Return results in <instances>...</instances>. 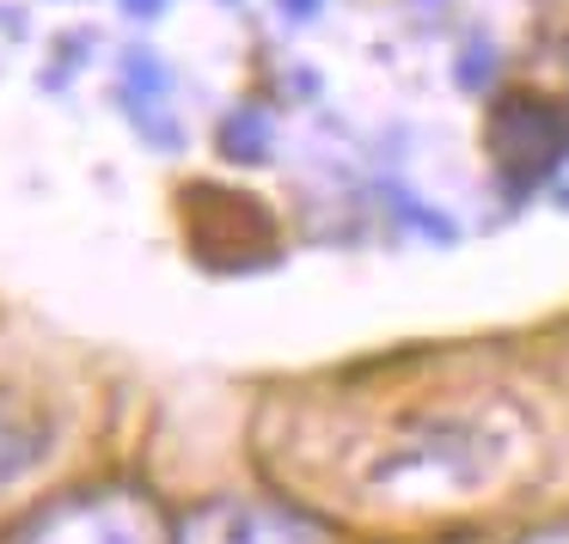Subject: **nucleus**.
I'll use <instances>...</instances> for the list:
<instances>
[{"label": "nucleus", "mask_w": 569, "mask_h": 544, "mask_svg": "<svg viewBox=\"0 0 569 544\" xmlns=\"http://www.w3.org/2000/svg\"><path fill=\"white\" fill-rule=\"evenodd\" d=\"M508 453H515V434H508V416H483V410H466V416H429L417 429H405L380 459H373L368 483L386 495H417V502H441V495H471L483 483L502 477Z\"/></svg>", "instance_id": "1"}, {"label": "nucleus", "mask_w": 569, "mask_h": 544, "mask_svg": "<svg viewBox=\"0 0 569 544\" xmlns=\"http://www.w3.org/2000/svg\"><path fill=\"white\" fill-rule=\"evenodd\" d=\"M490 135H496V160H502L515 190L551 178L569 160V111L551 99H502Z\"/></svg>", "instance_id": "2"}, {"label": "nucleus", "mask_w": 569, "mask_h": 544, "mask_svg": "<svg viewBox=\"0 0 569 544\" xmlns=\"http://www.w3.org/2000/svg\"><path fill=\"white\" fill-rule=\"evenodd\" d=\"M43 459H50V429H43L19 397L0 392V490L26 483Z\"/></svg>", "instance_id": "3"}, {"label": "nucleus", "mask_w": 569, "mask_h": 544, "mask_svg": "<svg viewBox=\"0 0 569 544\" xmlns=\"http://www.w3.org/2000/svg\"><path fill=\"white\" fill-rule=\"evenodd\" d=\"M26 544H141V538H136L129 520L104 514V507H62V514H50Z\"/></svg>", "instance_id": "4"}, {"label": "nucleus", "mask_w": 569, "mask_h": 544, "mask_svg": "<svg viewBox=\"0 0 569 544\" xmlns=\"http://www.w3.org/2000/svg\"><path fill=\"white\" fill-rule=\"evenodd\" d=\"M307 526L288 514H263V507H221L214 514V538L209 544H300Z\"/></svg>", "instance_id": "5"}, {"label": "nucleus", "mask_w": 569, "mask_h": 544, "mask_svg": "<svg viewBox=\"0 0 569 544\" xmlns=\"http://www.w3.org/2000/svg\"><path fill=\"white\" fill-rule=\"evenodd\" d=\"M227 153H233V160H270V123H263L258 111H239L233 123H227Z\"/></svg>", "instance_id": "6"}, {"label": "nucleus", "mask_w": 569, "mask_h": 544, "mask_svg": "<svg viewBox=\"0 0 569 544\" xmlns=\"http://www.w3.org/2000/svg\"><path fill=\"white\" fill-rule=\"evenodd\" d=\"M129 13H136V19H153V13H160V0H129Z\"/></svg>", "instance_id": "7"}]
</instances>
